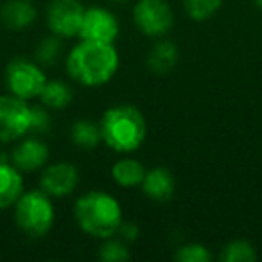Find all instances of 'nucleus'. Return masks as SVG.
I'll return each mask as SVG.
<instances>
[{"mask_svg":"<svg viewBox=\"0 0 262 262\" xmlns=\"http://www.w3.org/2000/svg\"><path fill=\"white\" fill-rule=\"evenodd\" d=\"M119 52L113 43L81 40L67 58V72L83 86H101L115 76Z\"/></svg>","mask_w":262,"mask_h":262,"instance_id":"nucleus-1","label":"nucleus"},{"mask_svg":"<svg viewBox=\"0 0 262 262\" xmlns=\"http://www.w3.org/2000/svg\"><path fill=\"white\" fill-rule=\"evenodd\" d=\"M101 135L108 147L117 153L137 151L146 140L147 126L142 112L133 104H115L101 119Z\"/></svg>","mask_w":262,"mask_h":262,"instance_id":"nucleus-2","label":"nucleus"},{"mask_svg":"<svg viewBox=\"0 0 262 262\" xmlns=\"http://www.w3.org/2000/svg\"><path fill=\"white\" fill-rule=\"evenodd\" d=\"M74 215L79 228L97 239L113 237L122 225L120 203L112 194L102 190H90L77 198L74 205Z\"/></svg>","mask_w":262,"mask_h":262,"instance_id":"nucleus-3","label":"nucleus"},{"mask_svg":"<svg viewBox=\"0 0 262 262\" xmlns=\"http://www.w3.org/2000/svg\"><path fill=\"white\" fill-rule=\"evenodd\" d=\"M15 221L29 237H43L54 225V205L41 189L27 190L15 203Z\"/></svg>","mask_w":262,"mask_h":262,"instance_id":"nucleus-4","label":"nucleus"},{"mask_svg":"<svg viewBox=\"0 0 262 262\" xmlns=\"http://www.w3.org/2000/svg\"><path fill=\"white\" fill-rule=\"evenodd\" d=\"M47 77L38 63L29 61L26 58H15L9 61L6 69V86L9 94L29 101L40 97Z\"/></svg>","mask_w":262,"mask_h":262,"instance_id":"nucleus-5","label":"nucleus"},{"mask_svg":"<svg viewBox=\"0 0 262 262\" xmlns=\"http://www.w3.org/2000/svg\"><path fill=\"white\" fill-rule=\"evenodd\" d=\"M31 129V106L16 95H0V142H15Z\"/></svg>","mask_w":262,"mask_h":262,"instance_id":"nucleus-6","label":"nucleus"},{"mask_svg":"<svg viewBox=\"0 0 262 262\" xmlns=\"http://www.w3.org/2000/svg\"><path fill=\"white\" fill-rule=\"evenodd\" d=\"M135 26L146 36H164L174 24L171 6L165 0H139L133 8Z\"/></svg>","mask_w":262,"mask_h":262,"instance_id":"nucleus-7","label":"nucleus"},{"mask_svg":"<svg viewBox=\"0 0 262 262\" xmlns=\"http://www.w3.org/2000/svg\"><path fill=\"white\" fill-rule=\"evenodd\" d=\"M86 9L81 0H51L47 9L49 29L58 38L79 36L81 24Z\"/></svg>","mask_w":262,"mask_h":262,"instance_id":"nucleus-8","label":"nucleus"},{"mask_svg":"<svg viewBox=\"0 0 262 262\" xmlns=\"http://www.w3.org/2000/svg\"><path fill=\"white\" fill-rule=\"evenodd\" d=\"M79 38L88 41L113 43L119 38V20L104 8H88L83 16Z\"/></svg>","mask_w":262,"mask_h":262,"instance_id":"nucleus-9","label":"nucleus"},{"mask_svg":"<svg viewBox=\"0 0 262 262\" xmlns=\"http://www.w3.org/2000/svg\"><path fill=\"white\" fill-rule=\"evenodd\" d=\"M79 182V172L69 162H56L43 169L40 176V189L49 196H69Z\"/></svg>","mask_w":262,"mask_h":262,"instance_id":"nucleus-10","label":"nucleus"},{"mask_svg":"<svg viewBox=\"0 0 262 262\" xmlns=\"http://www.w3.org/2000/svg\"><path fill=\"white\" fill-rule=\"evenodd\" d=\"M49 160V147L38 139H26L11 151V164L18 171H38Z\"/></svg>","mask_w":262,"mask_h":262,"instance_id":"nucleus-11","label":"nucleus"},{"mask_svg":"<svg viewBox=\"0 0 262 262\" xmlns=\"http://www.w3.org/2000/svg\"><path fill=\"white\" fill-rule=\"evenodd\" d=\"M24 192V178L13 164L0 162V210L16 203Z\"/></svg>","mask_w":262,"mask_h":262,"instance_id":"nucleus-12","label":"nucleus"},{"mask_svg":"<svg viewBox=\"0 0 262 262\" xmlns=\"http://www.w3.org/2000/svg\"><path fill=\"white\" fill-rule=\"evenodd\" d=\"M142 190L155 201L171 200L174 194V178H172L171 171L165 167H155L151 171H146Z\"/></svg>","mask_w":262,"mask_h":262,"instance_id":"nucleus-13","label":"nucleus"},{"mask_svg":"<svg viewBox=\"0 0 262 262\" xmlns=\"http://www.w3.org/2000/svg\"><path fill=\"white\" fill-rule=\"evenodd\" d=\"M0 18L11 31L29 27L36 18V9L29 0H8L0 9Z\"/></svg>","mask_w":262,"mask_h":262,"instance_id":"nucleus-14","label":"nucleus"},{"mask_svg":"<svg viewBox=\"0 0 262 262\" xmlns=\"http://www.w3.org/2000/svg\"><path fill=\"white\" fill-rule=\"evenodd\" d=\"M144 176H146V167L135 158H122L115 162L112 167V178L120 187H137L142 185Z\"/></svg>","mask_w":262,"mask_h":262,"instance_id":"nucleus-15","label":"nucleus"},{"mask_svg":"<svg viewBox=\"0 0 262 262\" xmlns=\"http://www.w3.org/2000/svg\"><path fill=\"white\" fill-rule=\"evenodd\" d=\"M178 61V49L172 41H158L149 52L147 65L155 74H167Z\"/></svg>","mask_w":262,"mask_h":262,"instance_id":"nucleus-16","label":"nucleus"},{"mask_svg":"<svg viewBox=\"0 0 262 262\" xmlns=\"http://www.w3.org/2000/svg\"><path fill=\"white\" fill-rule=\"evenodd\" d=\"M40 101L45 108L63 110L72 102V88L63 81H47L40 94Z\"/></svg>","mask_w":262,"mask_h":262,"instance_id":"nucleus-17","label":"nucleus"},{"mask_svg":"<svg viewBox=\"0 0 262 262\" xmlns=\"http://www.w3.org/2000/svg\"><path fill=\"white\" fill-rule=\"evenodd\" d=\"M70 137H72V142L81 149H94L102 140L101 127L90 120H77L70 129Z\"/></svg>","mask_w":262,"mask_h":262,"instance_id":"nucleus-18","label":"nucleus"},{"mask_svg":"<svg viewBox=\"0 0 262 262\" xmlns=\"http://www.w3.org/2000/svg\"><path fill=\"white\" fill-rule=\"evenodd\" d=\"M219 258L223 262H253L257 260V251L248 241L237 239L225 244Z\"/></svg>","mask_w":262,"mask_h":262,"instance_id":"nucleus-19","label":"nucleus"},{"mask_svg":"<svg viewBox=\"0 0 262 262\" xmlns=\"http://www.w3.org/2000/svg\"><path fill=\"white\" fill-rule=\"evenodd\" d=\"M223 0H183L187 15L196 22H205L214 16L221 8Z\"/></svg>","mask_w":262,"mask_h":262,"instance_id":"nucleus-20","label":"nucleus"},{"mask_svg":"<svg viewBox=\"0 0 262 262\" xmlns=\"http://www.w3.org/2000/svg\"><path fill=\"white\" fill-rule=\"evenodd\" d=\"M99 258H102L104 262H124L129 258V250L122 241L108 237L99 250Z\"/></svg>","mask_w":262,"mask_h":262,"instance_id":"nucleus-21","label":"nucleus"},{"mask_svg":"<svg viewBox=\"0 0 262 262\" xmlns=\"http://www.w3.org/2000/svg\"><path fill=\"white\" fill-rule=\"evenodd\" d=\"M174 258L178 262H210L212 253L208 251V248H205L203 244L190 243L182 246L174 253Z\"/></svg>","mask_w":262,"mask_h":262,"instance_id":"nucleus-22","label":"nucleus"},{"mask_svg":"<svg viewBox=\"0 0 262 262\" xmlns=\"http://www.w3.org/2000/svg\"><path fill=\"white\" fill-rule=\"evenodd\" d=\"M61 52V43L58 38H45L36 49V59L41 65H54Z\"/></svg>","mask_w":262,"mask_h":262,"instance_id":"nucleus-23","label":"nucleus"},{"mask_svg":"<svg viewBox=\"0 0 262 262\" xmlns=\"http://www.w3.org/2000/svg\"><path fill=\"white\" fill-rule=\"evenodd\" d=\"M51 127V117L47 113V108L41 106H31V129L47 131Z\"/></svg>","mask_w":262,"mask_h":262,"instance_id":"nucleus-24","label":"nucleus"},{"mask_svg":"<svg viewBox=\"0 0 262 262\" xmlns=\"http://www.w3.org/2000/svg\"><path fill=\"white\" fill-rule=\"evenodd\" d=\"M119 233L124 237L126 241H135L139 237V228L137 225H129V223H122L119 226Z\"/></svg>","mask_w":262,"mask_h":262,"instance_id":"nucleus-25","label":"nucleus"},{"mask_svg":"<svg viewBox=\"0 0 262 262\" xmlns=\"http://www.w3.org/2000/svg\"><path fill=\"white\" fill-rule=\"evenodd\" d=\"M253 2H255V4H257V6H258V8H260V9H262V0H253Z\"/></svg>","mask_w":262,"mask_h":262,"instance_id":"nucleus-26","label":"nucleus"},{"mask_svg":"<svg viewBox=\"0 0 262 262\" xmlns=\"http://www.w3.org/2000/svg\"><path fill=\"white\" fill-rule=\"evenodd\" d=\"M113 2H124V0H113Z\"/></svg>","mask_w":262,"mask_h":262,"instance_id":"nucleus-27","label":"nucleus"}]
</instances>
